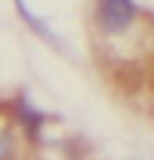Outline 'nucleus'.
<instances>
[{
  "instance_id": "nucleus-1",
  "label": "nucleus",
  "mask_w": 154,
  "mask_h": 160,
  "mask_svg": "<svg viewBox=\"0 0 154 160\" xmlns=\"http://www.w3.org/2000/svg\"><path fill=\"white\" fill-rule=\"evenodd\" d=\"M96 25L105 37H126L139 25L136 0H96Z\"/></svg>"
},
{
  "instance_id": "nucleus-2",
  "label": "nucleus",
  "mask_w": 154,
  "mask_h": 160,
  "mask_svg": "<svg viewBox=\"0 0 154 160\" xmlns=\"http://www.w3.org/2000/svg\"><path fill=\"white\" fill-rule=\"evenodd\" d=\"M28 142L22 139V132L16 129V123L6 117H0V160H25L28 157Z\"/></svg>"
}]
</instances>
